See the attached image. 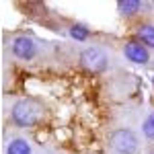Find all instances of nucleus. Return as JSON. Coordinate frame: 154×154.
<instances>
[{
    "label": "nucleus",
    "instance_id": "1",
    "mask_svg": "<svg viewBox=\"0 0 154 154\" xmlns=\"http://www.w3.org/2000/svg\"><path fill=\"white\" fill-rule=\"evenodd\" d=\"M11 119L19 128H31L37 121L43 119V107H41V103H37L33 99H21L12 105Z\"/></svg>",
    "mask_w": 154,
    "mask_h": 154
},
{
    "label": "nucleus",
    "instance_id": "2",
    "mask_svg": "<svg viewBox=\"0 0 154 154\" xmlns=\"http://www.w3.org/2000/svg\"><path fill=\"white\" fill-rule=\"evenodd\" d=\"M78 64H80V68L86 72H105L109 68V56H107L105 51L101 48H95V45H91V48H84L80 51V58H78Z\"/></svg>",
    "mask_w": 154,
    "mask_h": 154
},
{
    "label": "nucleus",
    "instance_id": "3",
    "mask_svg": "<svg viewBox=\"0 0 154 154\" xmlns=\"http://www.w3.org/2000/svg\"><path fill=\"white\" fill-rule=\"evenodd\" d=\"M109 144L111 148L117 154H138V148H140V142H138V136L134 134L128 128H121V130H115L109 138Z\"/></svg>",
    "mask_w": 154,
    "mask_h": 154
},
{
    "label": "nucleus",
    "instance_id": "4",
    "mask_svg": "<svg viewBox=\"0 0 154 154\" xmlns=\"http://www.w3.org/2000/svg\"><path fill=\"white\" fill-rule=\"evenodd\" d=\"M12 54H14L17 58L25 60V62L33 60V58L37 56V45H35V41H33L31 37H27V35H19L14 41H12Z\"/></svg>",
    "mask_w": 154,
    "mask_h": 154
},
{
    "label": "nucleus",
    "instance_id": "5",
    "mask_svg": "<svg viewBox=\"0 0 154 154\" xmlns=\"http://www.w3.org/2000/svg\"><path fill=\"white\" fill-rule=\"evenodd\" d=\"M123 54H125V58L130 60V62H134V64H148V62H150V51H148V48H146L144 43H140L138 39L128 41V43L123 45Z\"/></svg>",
    "mask_w": 154,
    "mask_h": 154
},
{
    "label": "nucleus",
    "instance_id": "6",
    "mask_svg": "<svg viewBox=\"0 0 154 154\" xmlns=\"http://www.w3.org/2000/svg\"><path fill=\"white\" fill-rule=\"evenodd\" d=\"M136 39L144 43L148 49L154 48V25L150 23H140L136 27Z\"/></svg>",
    "mask_w": 154,
    "mask_h": 154
},
{
    "label": "nucleus",
    "instance_id": "7",
    "mask_svg": "<svg viewBox=\"0 0 154 154\" xmlns=\"http://www.w3.org/2000/svg\"><path fill=\"white\" fill-rule=\"evenodd\" d=\"M142 2L140 0H119V12L125 17H134L136 12H140Z\"/></svg>",
    "mask_w": 154,
    "mask_h": 154
},
{
    "label": "nucleus",
    "instance_id": "8",
    "mask_svg": "<svg viewBox=\"0 0 154 154\" xmlns=\"http://www.w3.org/2000/svg\"><path fill=\"white\" fill-rule=\"evenodd\" d=\"M6 154H31V146L25 142V140H12L6 148Z\"/></svg>",
    "mask_w": 154,
    "mask_h": 154
},
{
    "label": "nucleus",
    "instance_id": "9",
    "mask_svg": "<svg viewBox=\"0 0 154 154\" xmlns=\"http://www.w3.org/2000/svg\"><path fill=\"white\" fill-rule=\"evenodd\" d=\"M88 35H91V31H88V27L82 25V23H74L70 27V37L76 39V41H84Z\"/></svg>",
    "mask_w": 154,
    "mask_h": 154
},
{
    "label": "nucleus",
    "instance_id": "10",
    "mask_svg": "<svg viewBox=\"0 0 154 154\" xmlns=\"http://www.w3.org/2000/svg\"><path fill=\"white\" fill-rule=\"evenodd\" d=\"M142 134H144V138L154 140V113H150L148 117L144 119V123H142Z\"/></svg>",
    "mask_w": 154,
    "mask_h": 154
},
{
    "label": "nucleus",
    "instance_id": "11",
    "mask_svg": "<svg viewBox=\"0 0 154 154\" xmlns=\"http://www.w3.org/2000/svg\"><path fill=\"white\" fill-rule=\"evenodd\" d=\"M148 154H154V146H152V148H150V150H148Z\"/></svg>",
    "mask_w": 154,
    "mask_h": 154
}]
</instances>
